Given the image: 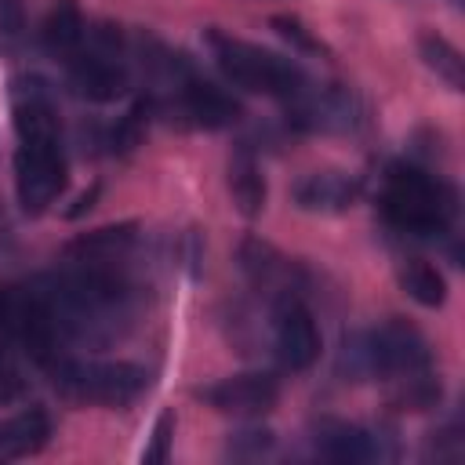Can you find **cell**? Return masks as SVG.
I'll list each match as a JSON object with an SVG mask.
<instances>
[{
    "label": "cell",
    "instance_id": "1",
    "mask_svg": "<svg viewBox=\"0 0 465 465\" xmlns=\"http://www.w3.org/2000/svg\"><path fill=\"white\" fill-rule=\"evenodd\" d=\"M11 116H15V196L25 214H44L65 189V149L58 102L44 76L11 80Z\"/></svg>",
    "mask_w": 465,
    "mask_h": 465
},
{
    "label": "cell",
    "instance_id": "2",
    "mask_svg": "<svg viewBox=\"0 0 465 465\" xmlns=\"http://www.w3.org/2000/svg\"><path fill=\"white\" fill-rule=\"evenodd\" d=\"M51 312L65 338L87 345H109L134 320V287L124 265L73 262V269L54 272L40 283Z\"/></svg>",
    "mask_w": 465,
    "mask_h": 465
},
{
    "label": "cell",
    "instance_id": "3",
    "mask_svg": "<svg viewBox=\"0 0 465 465\" xmlns=\"http://www.w3.org/2000/svg\"><path fill=\"white\" fill-rule=\"evenodd\" d=\"M378 207L396 232L418 236V240H436L454 225L458 196L443 178H436L414 163H392L381 178Z\"/></svg>",
    "mask_w": 465,
    "mask_h": 465
},
{
    "label": "cell",
    "instance_id": "4",
    "mask_svg": "<svg viewBox=\"0 0 465 465\" xmlns=\"http://www.w3.org/2000/svg\"><path fill=\"white\" fill-rule=\"evenodd\" d=\"M203 44L218 65V73L251 94H265V98H280V102H298L309 91V76L294 58H283L276 51H265L258 44L236 40L222 29H207Z\"/></svg>",
    "mask_w": 465,
    "mask_h": 465
},
{
    "label": "cell",
    "instance_id": "5",
    "mask_svg": "<svg viewBox=\"0 0 465 465\" xmlns=\"http://www.w3.org/2000/svg\"><path fill=\"white\" fill-rule=\"evenodd\" d=\"M51 378L69 400L98 403V407H131L153 385V371H145L142 363H127V360L84 363V360L65 356L51 371Z\"/></svg>",
    "mask_w": 465,
    "mask_h": 465
},
{
    "label": "cell",
    "instance_id": "6",
    "mask_svg": "<svg viewBox=\"0 0 465 465\" xmlns=\"http://www.w3.org/2000/svg\"><path fill=\"white\" fill-rule=\"evenodd\" d=\"M352 360H356V371L396 381V378L429 371L432 352L418 327H411L407 320H385L352 345Z\"/></svg>",
    "mask_w": 465,
    "mask_h": 465
},
{
    "label": "cell",
    "instance_id": "7",
    "mask_svg": "<svg viewBox=\"0 0 465 465\" xmlns=\"http://www.w3.org/2000/svg\"><path fill=\"white\" fill-rule=\"evenodd\" d=\"M69 87L87 102H116L127 91V65L120 58V36L116 33H94L91 47H80L65 62Z\"/></svg>",
    "mask_w": 465,
    "mask_h": 465
},
{
    "label": "cell",
    "instance_id": "8",
    "mask_svg": "<svg viewBox=\"0 0 465 465\" xmlns=\"http://www.w3.org/2000/svg\"><path fill=\"white\" fill-rule=\"evenodd\" d=\"M196 396L222 411V414H240V418H258L265 411L276 407L280 400V378L269 371H243V374H229L218 378L203 389H196Z\"/></svg>",
    "mask_w": 465,
    "mask_h": 465
},
{
    "label": "cell",
    "instance_id": "9",
    "mask_svg": "<svg viewBox=\"0 0 465 465\" xmlns=\"http://www.w3.org/2000/svg\"><path fill=\"white\" fill-rule=\"evenodd\" d=\"M272 345H276V356L287 371H309L316 360H320V327L312 320V312L294 298H280L276 302V320H272Z\"/></svg>",
    "mask_w": 465,
    "mask_h": 465
},
{
    "label": "cell",
    "instance_id": "10",
    "mask_svg": "<svg viewBox=\"0 0 465 465\" xmlns=\"http://www.w3.org/2000/svg\"><path fill=\"white\" fill-rule=\"evenodd\" d=\"M174 91H178L182 113H185L196 127L222 131V127H232V124L243 116L240 102H236L225 87H218V84H211V80L189 73L185 65H182V73H178V87H174Z\"/></svg>",
    "mask_w": 465,
    "mask_h": 465
},
{
    "label": "cell",
    "instance_id": "11",
    "mask_svg": "<svg viewBox=\"0 0 465 465\" xmlns=\"http://www.w3.org/2000/svg\"><path fill=\"white\" fill-rule=\"evenodd\" d=\"M356 196H360V182L345 171H312L294 185V203L316 214L345 211L356 203Z\"/></svg>",
    "mask_w": 465,
    "mask_h": 465
},
{
    "label": "cell",
    "instance_id": "12",
    "mask_svg": "<svg viewBox=\"0 0 465 465\" xmlns=\"http://www.w3.org/2000/svg\"><path fill=\"white\" fill-rule=\"evenodd\" d=\"M138 240V225L134 222H120V225H102L94 232H84L76 240L65 243V258L69 262H91V265H124L127 251Z\"/></svg>",
    "mask_w": 465,
    "mask_h": 465
},
{
    "label": "cell",
    "instance_id": "13",
    "mask_svg": "<svg viewBox=\"0 0 465 465\" xmlns=\"http://www.w3.org/2000/svg\"><path fill=\"white\" fill-rule=\"evenodd\" d=\"M316 450L331 461H374L381 454L374 432L352 421H320L316 429Z\"/></svg>",
    "mask_w": 465,
    "mask_h": 465
},
{
    "label": "cell",
    "instance_id": "14",
    "mask_svg": "<svg viewBox=\"0 0 465 465\" xmlns=\"http://www.w3.org/2000/svg\"><path fill=\"white\" fill-rule=\"evenodd\" d=\"M84 33H87V25H84L80 7H76L73 0H58V4L47 11L44 25H40V47H44L51 58L69 62V58L84 47Z\"/></svg>",
    "mask_w": 465,
    "mask_h": 465
},
{
    "label": "cell",
    "instance_id": "15",
    "mask_svg": "<svg viewBox=\"0 0 465 465\" xmlns=\"http://www.w3.org/2000/svg\"><path fill=\"white\" fill-rule=\"evenodd\" d=\"M229 193H232V203L243 218H258L265 211V196H269V185H265V174H262V163L258 156L240 145L232 163H229Z\"/></svg>",
    "mask_w": 465,
    "mask_h": 465
},
{
    "label": "cell",
    "instance_id": "16",
    "mask_svg": "<svg viewBox=\"0 0 465 465\" xmlns=\"http://www.w3.org/2000/svg\"><path fill=\"white\" fill-rule=\"evenodd\" d=\"M51 436V421L40 407H29L7 421H0V458H25L36 454Z\"/></svg>",
    "mask_w": 465,
    "mask_h": 465
},
{
    "label": "cell",
    "instance_id": "17",
    "mask_svg": "<svg viewBox=\"0 0 465 465\" xmlns=\"http://www.w3.org/2000/svg\"><path fill=\"white\" fill-rule=\"evenodd\" d=\"M240 269L247 272V280L254 287H276L280 298L291 294V287H287V276H291L287 258H280L276 247H269V243H262L254 236L240 243Z\"/></svg>",
    "mask_w": 465,
    "mask_h": 465
},
{
    "label": "cell",
    "instance_id": "18",
    "mask_svg": "<svg viewBox=\"0 0 465 465\" xmlns=\"http://www.w3.org/2000/svg\"><path fill=\"white\" fill-rule=\"evenodd\" d=\"M418 51H421L425 65H429L450 91H461V87H465V58H461V51H458L447 36H440V33H421Z\"/></svg>",
    "mask_w": 465,
    "mask_h": 465
},
{
    "label": "cell",
    "instance_id": "19",
    "mask_svg": "<svg viewBox=\"0 0 465 465\" xmlns=\"http://www.w3.org/2000/svg\"><path fill=\"white\" fill-rule=\"evenodd\" d=\"M400 287H403V294L411 302H418L425 309H440L447 302V280H443V272L436 265H429V262H418V258L400 269Z\"/></svg>",
    "mask_w": 465,
    "mask_h": 465
},
{
    "label": "cell",
    "instance_id": "20",
    "mask_svg": "<svg viewBox=\"0 0 465 465\" xmlns=\"http://www.w3.org/2000/svg\"><path fill=\"white\" fill-rule=\"evenodd\" d=\"M269 29H272L283 44H291V51H298V54H327V44H323L302 18H294V15H272V18H269Z\"/></svg>",
    "mask_w": 465,
    "mask_h": 465
},
{
    "label": "cell",
    "instance_id": "21",
    "mask_svg": "<svg viewBox=\"0 0 465 465\" xmlns=\"http://www.w3.org/2000/svg\"><path fill=\"white\" fill-rule=\"evenodd\" d=\"M22 392H25V374L18 363V345L7 334H0V407L18 403Z\"/></svg>",
    "mask_w": 465,
    "mask_h": 465
},
{
    "label": "cell",
    "instance_id": "22",
    "mask_svg": "<svg viewBox=\"0 0 465 465\" xmlns=\"http://www.w3.org/2000/svg\"><path fill=\"white\" fill-rule=\"evenodd\" d=\"M145 124H149V102H145V98H138V102L120 116V124L113 127V138H109L113 153H131V149L142 142Z\"/></svg>",
    "mask_w": 465,
    "mask_h": 465
},
{
    "label": "cell",
    "instance_id": "23",
    "mask_svg": "<svg viewBox=\"0 0 465 465\" xmlns=\"http://www.w3.org/2000/svg\"><path fill=\"white\" fill-rule=\"evenodd\" d=\"M25 44V11L18 0H0V51L18 54Z\"/></svg>",
    "mask_w": 465,
    "mask_h": 465
},
{
    "label": "cell",
    "instance_id": "24",
    "mask_svg": "<svg viewBox=\"0 0 465 465\" xmlns=\"http://www.w3.org/2000/svg\"><path fill=\"white\" fill-rule=\"evenodd\" d=\"M171 443H174V414L163 411V414L153 421L149 443L142 447V461H145V465H163L167 454H171Z\"/></svg>",
    "mask_w": 465,
    "mask_h": 465
},
{
    "label": "cell",
    "instance_id": "25",
    "mask_svg": "<svg viewBox=\"0 0 465 465\" xmlns=\"http://www.w3.org/2000/svg\"><path fill=\"white\" fill-rule=\"evenodd\" d=\"M272 447V432L269 429H243V432H236V440H232V454H265Z\"/></svg>",
    "mask_w": 465,
    "mask_h": 465
},
{
    "label": "cell",
    "instance_id": "26",
    "mask_svg": "<svg viewBox=\"0 0 465 465\" xmlns=\"http://www.w3.org/2000/svg\"><path fill=\"white\" fill-rule=\"evenodd\" d=\"M98 196H102V182H91V185H87V189H84V193L73 200V207H65V218H69V222L84 218V214L94 207V200H98Z\"/></svg>",
    "mask_w": 465,
    "mask_h": 465
},
{
    "label": "cell",
    "instance_id": "27",
    "mask_svg": "<svg viewBox=\"0 0 465 465\" xmlns=\"http://www.w3.org/2000/svg\"><path fill=\"white\" fill-rule=\"evenodd\" d=\"M450 4H458V0H450Z\"/></svg>",
    "mask_w": 465,
    "mask_h": 465
}]
</instances>
